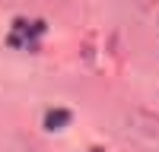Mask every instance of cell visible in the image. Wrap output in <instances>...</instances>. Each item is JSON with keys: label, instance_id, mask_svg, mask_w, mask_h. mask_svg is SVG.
<instances>
[{"label": "cell", "instance_id": "cell-1", "mask_svg": "<svg viewBox=\"0 0 159 152\" xmlns=\"http://www.w3.org/2000/svg\"><path fill=\"white\" fill-rule=\"evenodd\" d=\"M42 32H45V22H38V19H35V22H29V19H16L7 41H10L13 48L35 51V48H38V35H42Z\"/></svg>", "mask_w": 159, "mask_h": 152}, {"label": "cell", "instance_id": "cell-2", "mask_svg": "<svg viewBox=\"0 0 159 152\" xmlns=\"http://www.w3.org/2000/svg\"><path fill=\"white\" fill-rule=\"evenodd\" d=\"M70 124V111L67 108H51L45 114V127L48 130H61V127H67Z\"/></svg>", "mask_w": 159, "mask_h": 152}]
</instances>
